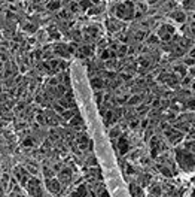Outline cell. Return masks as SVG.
<instances>
[{"label": "cell", "instance_id": "ac0fdd59", "mask_svg": "<svg viewBox=\"0 0 195 197\" xmlns=\"http://www.w3.org/2000/svg\"><path fill=\"white\" fill-rule=\"evenodd\" d=\"M100 197H109V196H107V193H103V194H101Z\"/></svg>", "mask_w": 195, "mask_h": 197}, {"label": "cell", "instance_id": "d6986e66", "mask_svg": "<svg viewBox=\"0 0 195 197\" xmlns=\"http://www.w3.org/2000/svg\"><path fill=\"white\" fill-rule=\"evenodd\" d=\"M91 2H94V3H98V0H91Z\"/></svg>", "mask_w": 195, "mask_h": 197}, {"label": "cell", "instance_id": "30bf717a", "mask_svg": "<svg viewBox=\"0 0 195 197\" xmlns=\"http://www.w3.org/2000/svg\"><path fill=\"white\" fill-rule=\"evenodd\" d=\"M91 84L94 85V88H100L101 87V81L100 79H93V81H91Z\"/></svg>", "mask_w": 195, "mask_h": 197}, {"label": "cell", "instance_id": "ffe728a7", "mask_svg": "<svg viewBox=\"0 0 195 197\" xmlns=\"http://www.w3.org/2000/svg\"><path fill=\"white\" fill-rule=\"evenodd\" d=\"M0 69H2V63H0Z\"/></svg>", "mask_w": 195, "mask_h": 197}, {"label": "cell", "instance_id": "9a60e30c", "mask_svg": "<svg viewBox=\"0 0 195 197\" xmlns=\"http://www.w3.org/2000/svg\"><path fill=\"white\" fill-rule=\"evenodd\" d=\"M150 43H157L158 41H157V37H155V36H150V41H149Z\"/></svg>", "mask_w": 195, "mask_h": 197}, {"label": "cell", "instance_id": "5b68a950", "mask_svg": "<svg viewBox=\"0 0 195 197\" xmlns=\"http://www.w3.org/2000/svg\"><path fill=\"white\" fill-rule=\"evenodd\" d=\"M119 151H121V154H125V152L128 151V142H127L124 137L119 140Z\"/></svg>", "mask_w": 195, "mask_h": 197}, {"label": "cell", "instance_id": "7a4b0ae2", "mask_svg": "<svg viewBox=\"0 0 195 197\" xmlns=\"http://www.w3.org/2000/svg\"><path fill=\"white\" fill-rule=\"evenodd\" d=\"M27 187H29V193L34 197H42V190H40V182H39L37 179H30L29 184H27Z\"/></svg>", "mask_w": 195, "mask_h": 197}, {"label": "cell", "instance_id": "ba28073f", "mask_svg": "<svg viewBox=\"0 0 195 197\" xmlns=\"http://www.w3.org/2000/svg\"><path fill=\"white\" fill-rule=\"evenodd\" d=\"M91 5H93L91 0H82V2H81V8L82 9H88V8H91Z\"/></svg>", "mask_w": 195, "mask_h": 197}, {"label": "cell", "instance_id": "7c38bea8", "mask_svg": "<svg viewBox=\"0 0 195 197\" xmlns=\"http://www.w3.org/2000/svg\"><path fill=\"white\" fill-rule=\"evenodd\" d=\"M22 145H24V147H31V145H33V140H31V139H25Z\"/></svg>", "mask_w": 195, "mask_h": 197}, {"label": "cell", "instance_id": "8fae6325", "mask_svg": "<svg viewBox=\"0 0 195 197\" xmlns=\"http://www.w3.org/2000/svg\"><path fill=\"white\" fill-rule=\"evenodd\" d=\"M43 173H45V176H46V178H51V176H52V172H51L49 169H46V167L43 169Z\"/></svg>", "mask_w": 195, "mask_h": 197}, {"label": "cell", "instance_id": "e0dca14e", "mask_svg": "<svg viewBox=\"0 0 195 197\" xmlns=\"http://www.w3.org/2000/svg\"><path fill=\"white\" fill-rule=\"evenodd\" d=\"M27 30L29 32H34V25H27Z\"/></svg>", "mask_w": 195, "mask_h": 197}, {"label": "cell", "instance_id": "5bb4252c", "mask_svg": "<svg viewBox=\"0 0 195 197\" xmlns=\"http://www.w3.org/2000/svg\"><path fill=\"white\" fill-rule=\"evenodd\" d=\"M185 63H186L188 66H192V64H194V58H188V60H186Z\"/></svg>", "mask_w": 195, "mask_h": 197}, {"label": "cell", "instance_id": "9c48e42d", "mask_svg": "<svg viewBox=\"0 0 195 197\" xmlns=\"http://www.w3.org/2000/svg\"><path fill=\"white\" fill-rule=\"evenodd\" d=\"M48 8H49L51 11H54V9H58V8H60V3H58V2H51V3L48 5Z\"/></svg>", "mask_w": 195, "mask_h": 197}, {"label": "cell", "instance_id": "4fadbf2b", "mask_svg": "<svg viewBox=\"0 0 195 197\" xmlns=\"http://www.w3.org/2000/svg\"><path fill=\"white\" fill-rule=\"evenodd\" d=\"M5 194H6V190L0 185V197H5Z\"/></svg>", "mask_w": 195, "mask_h": 197}, {"label": "cell", "instance_id": "277c9868", "mask_svg": "<svg viewBox=\"0 0 195 197\" xmlns=\"http://www.w3.org/2000/svg\"><path fill=\"white\" fill-rule=\"evenodd\" d=\"M171 18H173V20H176V21H179V22H183V21L186 20L185 14H183L182 11H174L173 14H171Z\"/></svg>", "mask_w": 195, "mask_h": 197}, {"label": "cell", "instance_id": "7402d4cb", "mask_svg": "<svg viewBox=\"0 0 195 197\" xmlns=\"http://www.w3.org/2000/svg\"><path fill=\"white\" fill-rule=\"evenodd\" d=\"M194 18H195V15H194Z\"/></svg>", "mask_w": 195, "mask_h": 197}, {"label": "cell", "instance_id": "52a82bcc", "mask_svg": "<svg viewBox=\"0 0 195 197\" xmlns=\"http://www.w3.org/2000/svg\"><path fill=\"white\" fill-rule=\"evenodd\" d=\"M183 6L186 9H194L195 8V0H185L183 2Z\"/></svg>", "mask_w": 195, "mask_h": 197}, {"label": "cell", "instance_id": "603a6c76", "mask_svg": "<svg viewBox=\"0 0 195 197\" xmlns=\"http://www.w3.org/2000/svg\"><path fill=\"white\" fill-rule=\"evenodd\" d=\"M18 197H21V196H18Z\"/></svg>", "mask_w": 195, "mask_h": 197}, {"label": "cell", "instance_id": "8992f818", "mask_svg": "<svg viewBox=\"0 0 195 197\" xmlns=\"http://www.w3.org/2000/svg\"><path fill=\"white\" fill-rule=\"evenodd\" d=\"M107 24L110 25L109 30H112V32H116V30H119V29H121V25H119L118 22H115V21H109Z\"/></svg>", "mask_w": 195, "mask_h": 197}, {"label": "cell", "instance_id": "3957f363", "mask_svg": "<svg viewBox=\"0 0 195 197\" xmlns=\"http://www.w3.org/2000/svg\"><path fill=\"white\" fill-rule=\"evenodd\" d=\"M46 187L51 193H58L60 191V182L57 179H52V178H48L46 179Z\"/></svg>", "mask_w": 195, "mask_h": 197}, {"label": "cell", "instance_id": "6da1fadb", "mask_svg": "<svg viewBox=\"0 0 195 197\" xmlns=\"http://www.w3.org/2000/svg\"><path fill=\"white\" fill-rule=\"evenodd\" d=\"M116 15L121 20H131L134 17V5L131 2H125L118 6L116 9Z\"/></svg>", "mask_w": 195, "mask_h": 197}, {"label": "cell", "instance_id": "2e32d148", "mask_svg": "<svg viewBox=\"0 0 195 197\" xmlns=\"http://www.w3.org/2000/svg\"><path fill=\"white\" fill-rule=\"evenodd\" d=\"M107 57H109V52H107V51H104V52L101 54V58H107Z\"/></svg>", "mask_w": 195, "mask_h": 197}, {"label": "cell", "instance_id": "44dd1931", "mask_svg": "<svg viewBox=\"0 0 195 197\" xmlns=\"http://www.w3.org/2000/svg\"><path fill=\"white\" fill-rule=\"evenodd\" d=\"M194 88H195V82H194Z\"/></svg>", "mask_w": 195, "mask_h": 197}]
</instances>
